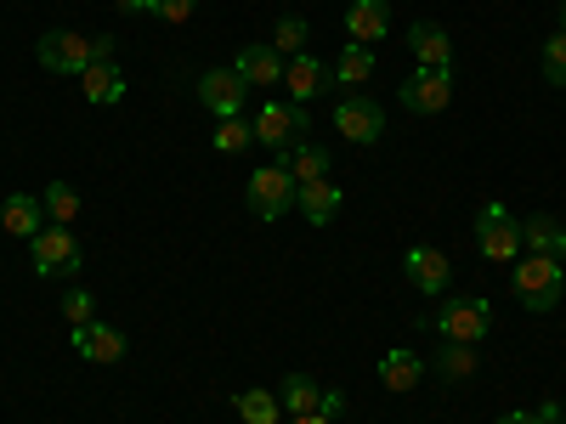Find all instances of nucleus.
<instances>
[{
  "label": "nucleus",
  "instance_id": "aec40b11",
  "mask_svg": "<svg viewBox=\"0 0 566 424\" xmlns=\"http://www.w3.org/2000/svg\"><path fill=\"white\" fill-rule=\"evenodd\" d=\"M0 226H7L12 239H34V232L52 226V221H45V204L34 193H12L7 204H0Z\"/></svg>",
  "mask_w": 566,
  "mask_h": 424
},
{
  "label": "nucleus",
  "instance_id": "a878e982",
  "mask_svg": "<svg viewBox=\"0 0 566 424\" xmlns=\"http://www.w3.org/2000/svg\"><path fill=\"white\" fill-rule=\"evenodd\" d=\"M40 204H45V221H52V226H69L80 215V187L74 181H52L40 193Z\"/></svg>",
  "mask_w": 566,
  "mask_h": 424
},
{
  "label": "nucleus",
  "instance_id": "7c9ffc66",
  "mask_svg": "<svg viewBox=\"0 0 566 424\" xmlns=\"http://www.w3.org/2000/svg\"><path fill=\"white\" fill-rule=\"evenodd\" d=\"M63 317H69L74 328H85V322H97V300H91L85 289H74V295L63 300Z\"/></svg>",
  "mask_w": 566,
  "mask_h": 424
},
{
  "label": "nucleus",
  "instance_id": "4be33fe9",
  "mask_svg": "<svg viewBox=\"0 0 566 424\" xmlns=\"http://www.w3.org/2000/svg\"><path fill=\"white\" fill-rule=\"evenodd\" d=\"M277 165H283V170L295 176V187H306V181H323L328 170H335V165H328V153L317 148V141H295V148L283 153Z\"/></svg>",
  "mask_w": 566,
  "mask_h": 424
},
{
  "label": "nucleus",
  "instance_id": "dca6fc26",
  "mask_svg": "<svg viewBox=\"0 0 566 424\" xmlns=\"http://www.w3.org/2000/svg\"><path fill=\"white\" fill-rule=\"evenodd\" d=\"M295 210L312 221V226H328V221H335L340 215V187L335 181H306V187H295Z\"/></svg>",
  "mask_w": 566,
  "mask_h": 424
},
{
  "label": "nucleus",
  "instance_id": "e433bc0d",
  "mask_svg": "<svg viewBox=\"0 0 566 424\" xmlns=\"http://www.w3.org/2000/svg\"><path fill=\"white\" fill-rule=\"evenodd\" d=\"M290 424H328V413H295Z\"/></svg>",
  "mask_w": 566,
  "mask_h": 424
},
{
  "label": "nucleus",
  "instance_id": "473e14b6",
  "mask_svg": "<svg viewBox=\"0 0 566 424\" xmlns=\"http://www.w3.org/2000/svg\"><path fill=\"white\" fill-rule=\"evenodd\" d=\"M317 413L340 418V413H346V396H340V391H323V396H317Z\"/></svg>",
  "mask_w": 566,
  "mask_h": 424
},
{
  "label": "nucleus",
  "instance_id": "1a4fd4ad",
  "mask_svg": "<svg viewBox=\"0 0 566 424\" xmlns=\"http://www.w3.org/2000/svg\"><path fill=\"white\" fill-rule=\"evenodd\" d=\"M397 103L408 114H442L453 103V68H413L402 85H397Z\"/></svg>",
  "mask_w": 566,
  "mask_h": 424
},
{
  "label": "nucleus",
  "instance_id": "f8f14e48",
  "mask_svg": "<svg viewBox=\"0 0 566 424\" xmlns=\"http://www.w3.org/2000/svg\"><path fill=\"white\" fill-rule=\"evenodd\" d=\"M69 346H74L85 362H103V368L125 357V335H119L114 322H103V317H97V322H85V328H74V335H69Z\"/></svg>",
  "mask_w": 566,
  "mask_h": 424
},
{
  "label": "nucleus",
  "instance_id": "412c9836",
  "mask_svg": "<svg viewBox=\"0 0 566 424\" xmlns=\"http://www.w3.org/2000/svg\"><path fill=\"white\" fill-rule=\"evenodd\" d=\"M419 380H424L419 351H386V357H380V385H386V391L408 396V391H419Z\"/></svg>",
  "mask_w": 566,
  "mask_h": 424
},
{
  "label": "nucleus",
  "instance_id": "c756f323",
  "mask_svg": "<svg viewBox=\"0 0 566 424\" xmlns=\"http://www.w3.org/2000/svg\"><path fill=\"white\" fill-rule=\"evenodd\" d=\"M544 80L549 85H566V29L544 40Z\"/></svg>",
  "mask_w": 566,
  "mask_h": 424
},
{
  "label": "nucleus",
  "instance_id": "20e7f679",
  "mask_svg": "<svg viewBox=\"0 0 566 424\" xmlns=\"http://www.w3.org/2000/svg\"><path fill=\"white\" fill-rule=\"evenodd\" d=\"M437 335L453 346H482L493 335V306L488 300H442V311L431 317Z\"/></svg>",
  "mask_w": 566,
  "mask_h": 424
},
{
  "label": "nucleus",
  "instance_id": "9d476101",
  "mask_svg": "<svg viewBox=\"0 0 566 424\" xmlns=\"http://www.w3.org/2000/svg\"><path fill=\"white\" fill-rule=\"evenodd\" d=\"M335 130L346 136V141H380L386 136V108L368 97V91H352V97H340L335 103Z\"/></svg>",
  "mask_w": 566,
  "mask_h": 424
},
{
  "label": "nucleus",
  "instance_id": "4468645a",
  "mask_svg": "<svg viewBox=\"0 0 566 424\" xmlns=\"http://www.w3.org/2000/svg\"><path fill=\"white\" fill-rule=\"evenodd\" d=\"M408 52H413L419 68H453V40H448V29L431 23V18L408 29Z\"/></svg>",
  "mask_w": 566,
  "mask_h": 424
},
{
  "label": "nucleus",
  "instance_id": "2f4dec72",
  "mask_svg": "<svg viewBox=\"0 0 566 424\" xmlns=\"http://www.w3.org/2000/svg\"><path fill=\"white\" fill-rule=\"evenodd\" d=\"M193 12H199V0H154V18L159 23H187Z\"/></svg>",
  "mask_w": 566,
  "mask_h": 424
},
{
  "label": "nucleus",
  "instance_id": "423d86ee",
  "mask_svg": "<svg viewBox=\"0 0 566 424\" xmlns=\"http://www.w3.org/2000/svg\"><path fill=\"white\" fill-rule=\"evenodd\" d=\"M29 261H34V277H74L80 272V244L69 226H40L29 239Z\"/></svg>",
  "mask_w": 566,
  "mask_h": 424
},
{
  "label": "nucleus",
  "instance_id": "f704fd0d",
  "mask_svg": "<svg viewBox=\"0 0 566 424\" xmlns=\"http://www.w3.org/2000/svg\"><path fill=\"white\" fill-rule=\"evenodd\" d=\"M493 424H544V418H538V413H522V407H510V413H499Z\"/></svg>",
  "mask_w": 566,
  "mask_h": 424
},
{
  "label": "nucleus",
  "instance_id": "ddd939ff",
  "mask_svg": "<svg viewBox=\"0 0 566 424\" xmlns=\"http://www.w3.org/2000/svg\"><path fill=\"white\" fill-rule=\"evenodd\" d=\"M346 34H352V45H380L391 34V0H352Z\"/></svg>",
  "mask_w": 566,
  "mask_h": 424
},
{
  "label": "nucleus",
  "instance_id": "f257e3e1",
  "mask_svg": "<svg viewBox=\"0 0 566 424\" xmlns=\"http://www.w3.org/2000/svg\"><path fill=\"white\" fill-rule=\"evenodd\" d=\"M510 289L527 311H555L560 295H566V272H560L555 255H522L510 266Z\"/></svg>",
  "mask_w": 566,
  "mask_h": 424
},
{
  "label": "nucleus",
  "instance_id": "c85d7f7f",
  "mask_svg": "<svg viewBox=\"0 0 566 424\" xmlns=\"http://www.w3.org/2000/svg\"><path fill=\"white\" fill-rule=\"evenodd\" d=\"M250 141H255V125H244V114L216 125V153H244Z\"/></svg>",
  "mask_w": 566,
  "mask_h": 424
},
{
  "label": "nucleus",
  "instance_id": "c9c22d12",
  "mask_svg": "<svg viewBox=\"0 0 566 424\" xmlns=\"http://www.w3.org/2000/svg\"><path fill=\"white\" fill-rule=\"evenodd\" d=\"M114 7H119L125 18H142V12H154V0H114Z\"/></svg>",
  "mask_w": 566,
  "mask_h": 424
},
{
  "label": "nucleus",
  "instance_id": "f3484780",
  "mask_svg": "<svg viewBox=\"0 0 566 424\" xmlns=\"http://www.w3.org/2000/svg\"><path fill=\"white\" fill-rule=\"evenodd\" d=\"M323 85H328V63H317V57H306V52L283 63V91H290V103H312Z\"/></svg>",
  "mask_w": 566,
  "mask_h": 424
},
{
  "label": "nucleus",
  "instance_id": "4c0bfd02",
  "mask_svg": "<svg viewBox=\"0 0 566 424\" xmlns=\"http://www.w3.org/2000/svg\"><path fill=\"white\" fill-rule=\"evenodd\" d=\"M560 29H566V7H560Z\"/></svg>",
  "mask_w": 566,
  "mask_h": 424
},
{
  "label": "nucleus",
  "instance_id": "393cba45",
  "mask_svg": "<svg viewBox=\"0 0 566 424\" xmlns=\"http://www.w3.org/2000/svg\"><path fill=\"white\" fill-rule=\"evenodd\" d=\"M232 413H239L244 424H277L283 418L277 391H239V396H232Z\"/></svg>",
  "mask_w": 566,
  "mask_h": 424
},
{
  "label": "nucleus",
  "instance_id": "2eb2a0df",
  "mask_svg": "<svg viewBox=\"0 0 566 424\" xmlns=\"http://www.w3.org/2000/svg\"><path fill=\"white\" fill-rule=\"evenodd\" d=\"M232 68H239L250 85H261V91L283 85V57L272 52L266 40H250V45H239V63H232Z\"/></svg>",
  "mask_w": 566,
  "mask_h": 424
},
{
  "label": "nucleus",
  "instance_id": "b1692460",
  "mask_svg": "<svg viewBox=\"0 0 566 424\" xmlns=\"http://www.w3.org/2000/svg\"><path fill=\"white\" fill-rule=\"evenodd\" d=\"M317 396H323V385L306 380V373H290V380L277 385V407L290 413V418H295V413H317Z\"/></svg>",
  "mask_w": 566,
  "mask_h": 424
},
{
  "label": "nucleus",
  "instance_id": "bb28decb",
  "mask_svg": "<svg viewBox=\"0 0 566 424\" xmlns=\"http://www.w3.org/2000/svg\"><path fill=\"white\" fill-rule=\"evenodd\" d=\"M437 373L442 380H470V373H476V346H453L448 340V351L437 357Z\"/></svg>",
  "mask_w": 566,
  "mask_h": 424
},
{
  "label": "nucleus",
  "instance_id": "9b49d317",
  "mask_svg": "<svg viewBox=\"0 0 566 424\" xmlns=\"http://www.w3.org/2000/svg\"><path fill=\"white\" fill-rule=\"evenodd\" d=\"M402 277L413 283L419 295H448L453 266H448V255L431 250V244H408V250H402Z\"/></svg>",
  "mask_w": 566,
  "mask_h": 424
},
{
  "label": "nucleus",
  "instance_id": "0eeeda50",
  "mask_svg": "<svg viewBox=\"0 0 566 424\" xmlns=\"http://www.w3.org/2000/svg\"><path fill=\"white\" fill-rule=\"evenodd\" d=\"M306 125H312V119H306V103H266L261 119H255V141L283 159L295 141H306Z\"/></svg>",
  "mask_w": 566,
  "mask_h": 424
},
{
  "label": "nucleus",
  "instance_id": "a211bd4d",
  "mask_svg": "<svg viewBox=\"0 0 566 424\" xmlns=\"http://www.w3.org/2000/svg\"><path fill=\"white\" fill-rule=\"evenodd\" d=\"M522 255H555V261H566V226L555 215H527L522 221Z\"/></svg>",
  "mask_w": 566,
  "mask_h": 424
},
{
  "label": "nucleus",
  "instance_id": "f03ea898",
  "mask_svg": "<svg viewBox=\"0 0 566 424\" xmlns=\"http://www.w3.org/2000/svg\"><path fill=\"white\" fill-rule=\"evenodd\" d=\"M34 57H40V68L45 74H85L91 63H97V34H80V29H52V34H40V45H34Z\"/></svg>",
  "mask_w": 566,
  "mask_h": 424
},
{
  "label": "nucleus",
  "instance_id": "5701e85b",
  "mask_svg": "<svg viewBox=\"0 0 566 424\" xmlns=\"http://www.w3.org/2000/svg\"><path fill=\"white\" fill-rule=\"evenodd\" d=\"M368 80H374V52L346 40V52L335 57V85H346V97H352V91H368Z\"/></svg>",
  "mask_w": 566,
  "mask_h": 424
},
{
  "label": "nucleus",
  "instance_id": "7ed1b4c3",
  "mask_svg": "<svg viewBox=\"0 0 566 424\" xmlns=\"http://www.w3.org/2000/svg\"><path fill=\"white\" fill-rule=\"evenodd\" d=\"M244 204H250V215H255V221H283V215L295 210V176L283 170V165L255 170V176H250V187H244Z\"/></svg>",
  "mask_w": 566,
  "mask_h": 424
},
{
  "label": "nucleus",
  "instance_id": "cd10ccee",
  "mask_svg": "<svg viewBox=\"0 0 566 424\" xmlns=\"http://www.w3.org/2000/svg\"><path fill=\"white\" fill-rule=\"evenodd\" d=\"M301 45H306V18H277L272 52H277V57H301Z\"/></svg>",
  "mask_w": 566,
  "mask_h": 424
},
{
  "label": "nucleus",
  "instance_id": "6ab92c4d",
  "mask_svg": "<svg viewBox=\"0 0 566 424\" xmlns=\"http://www.w3.org/2000/svg\"><path fill=\"white\" fill-rule=\"evenodd\" d=\"M80 91H85V103L114 108V103H125V74L114 68V57H108V63H91V68L80 74Z\"/></svg>",
  "mask_w": 566,
  "mask_h": 424
},
{
  "label": "nucleus",
  "instance_id": "6e6552de",
  "mask_svg": "<svg viewBox=\"0 0 566 424\" xmlns=\"http://www.w3.org/2000/svg\"><path fill=\"white\" fill-rule=\"evenodd\" d=\"M476 250L488 261H522V221H515L504 204H482V215H476Z\"/></svg>",
  "mask_w": 566,
  "mask_h": 424
},
{
  "label": "nucleus",
  "instance_id": "72a5a7b5",
  "mask_svg": "<svg viewBox=\"0 0 566 424\" xmlns=\"http://www.w3.org/2000/svg\"><path fill=\"white\" fill-rule=\"evenodd\" d=\"M533 413H538V418H544V424H566V407H560V402H555V396H549V402H544V407H533Z\"/></svg>",
  "mask_w": 566,
  "mask_h": 424
},
{
  "label": "nucleus",
  "instance_id": "39448f33",
  "mask_svg": "<svg viewBox=\"0 0 566 424\" xmlns=\"http://www.w3.org/2000/svg\"><path fill=\"white\" fill-rule=\"evenodd\" d=\"M193 97H199L216 119H239L244 103H250V80H244L239 68H205V74L193 80Z\"/></svg>",
  "mask_w": 566,
  "mask_h": 424
}]
</instances>
